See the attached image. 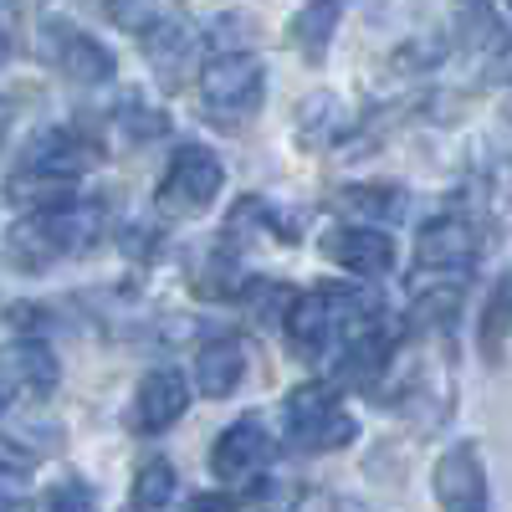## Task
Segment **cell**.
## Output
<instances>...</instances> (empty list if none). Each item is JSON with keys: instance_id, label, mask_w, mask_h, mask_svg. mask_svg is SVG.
Instances as JSON below:
<instances>
[{"instance_id": "cell-2", "label": "cell", "mask_w": 512, "mask_h": 512, "mask_svg": "<svg viewBox=\"0 0 512 512\" xmlns=\"http://www.w3.org/2000/svg\"><path fill=\"white\" fill-rule=\"evenodd\" d=\"M98 210L88 205H52V210H31V216L11 231V256H16V267L26 272H41V267H52L57 256H72L82 246H93L98 241Z\"/></svg>"}, {"instance_id": "cell-27", "label": "cell", "mask_w": 512, "mask_h": 512, "mask_svg": "<svg viewBox=\"0 0 512 512\" xmlns=\"http://www.w3.org/2000/svg\"><path fill=\"white\" fill-rule=\"evenodd\" d=\"M6 52H11V36H6V26H0V62H6Z\"/></svg>"}, {"instance_id": "cell-17", "label": "cell", "mask_w": 512, "mask_h": 512, "mask_svg": "<svg viewBox=\"0 0 512 512\" xmlns=\"http://www.w3.org/2000/svg\"><path fill=\"white\" fill-rule=\"evenodd\" d=\"M169 497H175V466H169V461L139 466L134 492H128V507H164Z\"/></svg>"}, {"instance_id": "cell-16", "label": "cell", "mask_w": 512, "mask_h": 512, "mask_svg": "<svg viewBox=\"0 0 512 512\" xmlns=\"http://www.w3.org/2000/svg\"><path fill=\"white\" fill-rule=\"evenodd\" d=\"M11 200L26 205V210H52V205L77 200V180L47 175V169H16L11 175Z\"/></svg>"}, {"instance_id": "cell-18", "label": "cell", "mask_w": 512, "mask_h": 512, "mask_svg": "<svg viewBox=\"0 0 512 512\" xmlns=\"http://www.w3.org/2000/svg\"><path fill=\"white\" fill-rule=\"evenodd\" d=\"M502 349H507V282H492V297L482 308V354H487V364H502Z\"/></svg>"}, {"instance_id": "cell-1", "label": "cell", "mask_w": 512, "mask_h": 512, "mask_svg": "<svg viewBox=\"0 0 512 512\" xmlns=\"http://www.w3.org/2000/svg\"><path fill=\"white\" fill-rule=\"evenodd\" d=\"M369 297H354L344 287H323L308 297H292V308L282 313L287 323V344L297 359H328L344 338L369 328Z\"/></svg>"}, {"instance_id": "cell-14", "label": "cell", "mask_w": 512, "mask_h": 512, "mask_svg": "<svg viewBox=\"0 0 512 512\" xmlns=\"http://www.w3.org/2000/svg\"><path fill=\"white\" fill-rule=\"evenodd\" d=\"M6 374L21 384L26 395H52L57 390V354L41 344V338H21V344L6 349Z\"/></svg>"}, {"instance_id": "cell-15", "label": "cell", "mask_w": 512, "mask_h": 512, "mask_svg": "<svg viewBox=\"0 0 512 512\" xmlns=\"http://www.w3.org/2000/svg\"><path fill=\"white\" fill-rule=\"evenodd\" d=\"M149 26V36H144V52H149V62L159 67V77L175 88L180 82V67H185V57H190V26L180 21V16H164V21H144Z\"/></svg>"}, {"instance_id": "cell-6", "label": "cell", "mask_w": 512, "mask_h": 512, "mask_svg": "<svg viewBox=\"0 0 512 512\" xmlns=\"http://www.w3.org/2000/svg\"><path fill=\"white\" fill-rule=\"evenodd\" d=\"M41 57H47L67 82H82V88H98V82L113 77V52L103 47L98 36H88L72 21H47L41 26Z\"/></svg>"}, {"instance_id": "cell-3", "label": "cell", "mask_w": 512, "mask_h": 512, "mask_svg": "<svg viewBox=\"0 0 512 512\" xmlns=\"http://www.w3.org/2000/svg\"><path fill=\"white\" fill-rule=\"evenodd\" d=\"M262 98H267V67L251 52H221L200 72V108L221 128H241L246 118H256Z\"/></svg>"}, {"instance_id": "cell-22", "label": "cell", "mask_w": 512, "mask_h": 512, "mask_svg": "<svg viewBox=\"0 0 512 512\" xmlns=\"http://www.w3.org/2000/svg\"><path fill=\"white\" fill-rule=\"evenodd\" d=\"M251 297H256V318L272 323V318H282V313L292 308V297H297V292H292V287H282V282H277V287L256 282V287H251Z\"/></svg>"}, {"instance_id": "cell-11", "label": "cell", "mask_w": 512, "mask_h": 512, "mask_svg": "<svg viewBox=\"0 0 512 512\" xmlns=\"http://www.w3.org/2000/svg\"><path fill=\"white\" fill-rule=\"evenodd\" d=\"M431 487H436V502L441 507H451V512H472V507H482L487 502V472H482V451L477 446H451L441 461H436V477H431Z\"/></svg>"}, {"instance_id": "cell-25", "label": "cell", "mask_w": 512, "mask_h": 512, "mask_svg": "<svg viewBox=\"0 0 512 512\" xmlns=\"http://www.w3.org/2000/svg\"><path fill=\"white\" fill-rule=\"evenodd\" d=\"M0 507H26V487H21V472H0Z\"/></svg>"}, {"instance_id": "cell-7", "label": "cell", "mask_w": 512, "mask_h": 512, "mask_svg": "<svg viewBox=\"0 0 512 512\" xmlns=\"http://www.w3.org/2000/svg\"><path fill=\"white\" fill-rule=\"evenodd\" d=\"M267 461H272V436H267V425L256 415L236 420L231 431H221V441L210 446V472H216L226 487L256 482L267 472Z\"/></svg>"}, {"instance_id": "cell-9", "label": "cell", "mask_w": 512, "mask_h": 512, "mask_svg": "<svg viewBox=\"0 0 512 512\" xmlns=\"http://www.w3.org/2000/svg\"><path fill=\"white\" fill-rule=\"evenodd\" d=\"M477 256H482V236H477V226H466V221H431L420 231V241H415V267L436 272V277L472 272Z\"/></svg>"}, {"instance_id": "cell-26", "label": "cell", "mask_w": 512, "mask_h": 512, "mask_svg": "<svg viewBox=\"0 0 512 512\" xmlns=\"http://www.w3.org/2000/svg\"><path fill=\"white\" fill-rule=\"evenodd\" d=\"M6 123H11V103L0 98V134H6Z\"/></svg>"}, {"instance_id": "cell-21", "label": "cell", "mask_w": 512, "mask_h": 512, "mask_svg": "<svg viewBox=\"0 0 512 512\" xmlns=\"http://www.w3.org/2000/svg\"><path fill=\"white\" fill-rule=\"evenodd\" d=\"M118 123H123V134L134 139V144H139V139H159V134H164V113H144L139 103H123V108H118Z\"/></svg>"}, {"instance_id": "cell-19", "label": "cell", "mask_w": 512, "mask_h": 512, "mask_svg": "<svg viewBox=\"0 0 512 512\" xmlns=\"http://www.w3.org/2000/svg\"><path fill=\"white\" fill-rule=\"evenodd\" d=\"M349 210H364V216H379V221H395L405 210V190L400 185H354L344 195Z\"/></svg>"}, {"instance_id": "cell-12", "label": "cell", "mask_w": 512, "mask_h": 512, "mask_svg": "<svg viewBox=\"0 0 512 512\" xmlns=\"http://www.w3.org/2000/svg\"><path fill=\"white\" fill-rule=\"evenodd\" d=\"M344 11H349V0H303V11H297L292 26H287V41L308 62H323L328 47H333L338 21H344Z\"/></svg>"}, {"instance_id": "cell-8", "label": "cell", "mask_w": 512, "mask_h": 512, "mask_svg": "<svg viewBox=\"0 0 512 512\" xmlns=\"http://www.w3.org/2000/svg\"><path fill=\"white\" fill-rule=\"evenodd\" d=\"M190 410V384L180 369H149L134 390V405H128V425L139 436H159L169 431L180 415Z\"/></svg>"}, {"instance_id": "cell-24", "label": "cell", "mask_w": 512, "mask_h": 512, "mask_svg": "<svg viewBox=\"0 0 512 512\" xmlns=\"http://www.w3.org/2000/svg\"><path fill=\"white\" fill-rule=\"evenodd\" d=\"M41 507H93V492L88 487H77V482H62V487H52L47 497H41Z\"/></svg>"}, {"instance_id": "cell-10", "label": "cell", "mask_w": 512, "mask_h": 512, "mask_svg": "<svg viewBox=\"0 0 512 512\" xmlns=\"http://www.w3.org/2000/svg\"><path fill=\"white\" fill-rule=\"evenodd\" d=\"M323 256L344 272H359V277H379L395 267V241L384 236L379 226H333L323 236Z\"/></svg>"}, {"instance_id": "cell-13", "label": "cell", "mask_w": 512, "mask_h": 512, "mask_svg": "<svg viewBox=\"0 0 512 512\" xmlns=\"http://www.w3.org/2000/svg\"><path fill=\"white\" fill-rule=\"evenodd\" d=\"M241 379H246V349L236 338H216L195 354V390L205 400H226Z\"/></svg>"}, {"instance_id": "cell-28", "label": "cell", "mask_w": 512, "mask_h": 512, "mask_svg": "<svg viewBox=\"0 0 512 512\" xmlns=\"http://www.w3.org/2000/svg\"><path fill=\"white\" fill-rule=\"evenodd\" d=\"M0 415H6V390H0Z\"/></svg>"}, {"instance_id": "cell-20", "label": "cell", "mask_w": 512, "mask_h": 512, "mask_svg": "<svg viewBox=\"0 0 512 512\" xmlns=\"http://www.w3.org/2000/svg\"><path fill=\"white\" fill-rule=\"evenodd\" d=\"M236 287H241V277H236V267H226V256H210L205 272L195 277V292L200 297H231Z\"/></svg>"}, {"instance_id": "cell-5", "label": "cell", "mask_w": 512, "mask_h": 512, "mask_svg": "<svg viewBox=\"0 0 512 512\" xmlns=\"http://www.w3.org/2000/svg\"><path fill=\"white\" fill-rule=\"evenodd\" d=\"M221 190H226L221 159L210 149H200V144H185V149H175V159H169L164 180L154 190V205L164 210V216H175V221H190V216H200V210L216 205Z\"/></svg>"}, {"instance_id": "cell-23", "label": "cell", "mask_w": 512, "mask_h": 512, "mask_svg": "<svg viewBox=\"0 0 512 512\" xmlns=\"http://www.w3.org/2000/svg\"><path fill=\"white\" fill-rule=\"evenodd\" d=\"M241 36H246V16H216L210 21V41H216L221 52H236Z\"/></svg>"}, {"instance_id": "cell-4", "label": "cell", "mask_w": 512, "mask_h": 512, "mask_svg": "<svg viewBox=\"0 0 512 512\" xmlns=\"http://www.w3.org/2000/svg\"><path fill=\"white\" fill-rule=\"evenodd\" d=\"M282 425H287V441L308 456H323L354 441V415L338 405L328 384H297L282 405Z\"/></svg>"}]
</instances>
